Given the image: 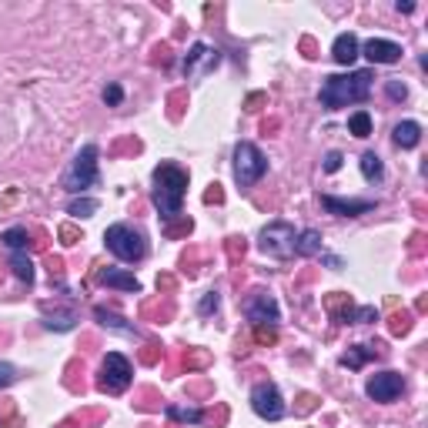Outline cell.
Masks as SVG:
<instances>
[{"label": "cell", "instance_id": "obj_1", "mask_svg": "<svg viewBox=\"0 0 428 428\" xmlns=\"http://www.w3.org/2000/svg\"><path fill=\"white\" fill-rule=\"evenodd\" d=\"M184 194H188V171L181 164H164L154 167V191H151V198H154V208L157 214L164 218V221H174L184 208Z\"/></svg>", "mask_w": 428, "mask_h": 428}, {"label": "cell", "instance_id": "obj_2", "mask_svg": "<svg viewBox=\"0 0 428 428\" xmlns=\"http://www.w3.org/2000/svg\"><path fill=\"white\" fill-rule=\"evenodd\" d=\"M371 81H375L371 71L332 74V77H325L318 97L328 111H338V107H348V104H361V101L371 94Z\"/></svg>", "mask_w": 428, "mask_h": 428}, {"label": "cell", "instance_id": "obj_3", "mask_svg": "<svg viewBox=\"0 0 428 428\" xmlns=\"http://www.w3.org/2000/svg\"><path fill=\"white\" fill-rule=\"evenodd\" d=\"M104 244L114 258H120V261H128V264L141 261L144 254H147V241H144V235L131 225H111L104 231Z\"/></svg>", "mask_w": 428, "mask_h": 428}, {"label": "cell", "instance_id": "obj_4", "mask_svg": "<svg viewBox=\"0 0 428 428\" xmlns=\"http://www.w3.org/2000/svg\"><path fill=\"white\" fill-rule=\"evenodd\" d=\"M97 178H101L97 174V144H84L67 167V174H64V188L71 194H84L87 188H94Z\"/></svg>", "mask_w": 428, "mask_h": 428}, {"label": "cell", "instance_id": "obj_5", "mask_svg": "<svg viewBox=\"0 0 428 428\" xmlns=\"http://www.w3.org/2000/svg\"><path fill=\"white\" fill-rule=\"evenodd\" d=\"M264 171H268V157L261 154V147L251 141H241L235 147V181L241 188H254L264 178Z\"/></svg>", "mask_w": 428, "mask_h": 428}, {"label": "cell", "instance_id": "obj_6", "mask_svg": "<svg viewBox=\"0 0 428 428\" xmlns=\"http://www.w3.org/2000/svg\"><path fill=\"white\" fill-rule=\"evenodd\" d=\"M295 241H298L295 225H288V221H271L268 227H261L258 248H261V254H268V258L285 261V258L295 254Z\"/></svg>", "mask_w": 428, "mask_h": 428}, {"label": "cell", "instance_id": "obj_7", "mask_svg": "<svg viewBox=\"0 0 428 428\" xmlns=\"http://www.w3.org/2000/svg\"><path fill=\"white\" fill-rule=\"evenodd\" d=\"M134 381V368L131 361L120 355V351H111V355L104 358V365H101V378H97V388L107 395H120L128 392Z\"/></svg>", "mask_w": 428, "mask_h": 428}, {"label": "cell", "instance_id": "obj_8", "mask_svg": "<svg viewBox=\"0 0 428 428\" xmlns=\"http://www.w3.org/2000/svg\"><path fill=\"white\" fill-rule=\"evenodd\" d=\"M251 408H254V415L264 418V422L285 418V398H281V392L274 388L271 381H261V385L251 388Z\"/></svg>", "mask_w": 428, "mask_h": 428}, {"label": "cell", "instance_id": "obj_9", "mask_svg": "<svg viewBox=\"0 0 428 428\" xmlns=\"http://www.w3.org/2000/svg\"><path fill=\"white\" fill-rule=\"evenodd\" d=\"M244 315H248V321L254 325V328H274L278 321H281V311H278V301H274L268 291H251L248 298H244Z\"/></svg>", "mask_w": 428, "mask_h": 428}, {"label": "cell", "instance_id": "obj_10", "mask_svg": "<svg viewBox=\"0 0 428 428\" xmlns=\"http://www.w3.org/2000/svg\"><path fill=\"white\" fill-rule=\"evenodd\" d=\"M365 392H368L371 402L388 405V402H395V398L405 392V375H398V371H378V375H371V378H368Z\"/></svg>", "mask_w": 428, "mask_h": 428}, {"label": "cell", "instance_id": "obj_11", "mask_svg": "<svg viewBox=\"0 0 428 428\" xmlns=\"http://www.w3.org/2000/svg\"><path fill=\"white\" fill-rule=\"evenodd\" d=\"M218 64H221V54L198 40V44H191L188 57L181 64V71H184V77H201V74H211Z\"/></svg>", "mask_w": 428, "mask_h": 428}, {"label": "cell", "instance_id": "obj_12", "mask_svg": "<svg viewBox=\"0 0 428 428\" xmlns=\"http://www.w3.org/2000/svg\"><path fill=\"white\" fill-rule=\"evenodd\" d=\"M321 204L328 214L338 218H358V214L375 211V198H334V194H321Z\"/></svg>", "mask_w": 428, "mask_h": 428}, {"label": "cell", "instance_id": "obj_13", "mask_svg": "<svg viewBox=\"0 0 428 428\" xmlns=\"http://www.w3.org/2000/svg\"><path fill=\"white\" fill-rule=\"evenodd\" d=\"M361 54L371 60V64H395L402 57V47L395 40H385V37H371L368 44L361 47Z\"/></svg>", "mask_w": 428, "mask_h": 428}, {"label": "cell", "instance_id": "obj_14", "mask_svg": "<svg viewBox=\"0 0 428 428\" xmlns=\"http://www.w3.org/2000/svg\"><path fill=\"white\" fill-rule=\"evenodd\" d=\"M97 281L107 288H118V291H131V295L141 291V281H137L131 271H124V268H101V271H97Z\"/></svg>", "mask_w": 428, "mask_h": 428}, {"label": "cell", "instance_id": "obj_15", "mask_svg": "<svg viewBox=\"0 0 428 428\" xmlns=\"http://www.w3.org/2000/svg\"><path fill=\"white\" fill-rule=\"evenodd\" d=\"M332 57L342 64V67H351L358 57H361V44H358L355 34H338L332 44Z\"/></svg>", "mask_w": 428, "mask_h": 428}, {"label": "cell", "instance_id": "obj_16", "mask_svg": "<svg viewBox=\"0 0 428 428\" xmlns=\"http://www.w3.org/2000/svg\"><path fill=\"white\" fill-rule=\"evenodd\" d=\"M418 141H422V124H418V120H402V124H395V144H398V147L412 151V147H418Z\"/></svg>", "mask_w": 428, "mask_h": 428}, {"label": "cell", "instance_id": "obj_17", "mask_svg": "<svg viewBox=\"0 0 428 428\" xmlns=\"http://www.w3.org/2000/svg\"><path fill=\"white\" fill-rule=\"evenodd\" d=\"M94 318L104 325V328H111V332H120V334H128V338H137V328L134 325H128V321L120 318V315H114V311H107L97 305L94 308Z\"/></svg>", "mask_w": 428, "mask_h": 428}, {"label": "cell", "instance_id": "obj_18", "mask_svg": "<svg viewBox=\"0 0 428 428\" xmlns=\"http://www.w3.org/2000/svg\"><path fill=\"white\" fill-rule=\"evenodd\" d=\"M295 254H301V258H315V254H321V231H315V227L298 231Z\"/></svg>", "mask_w": 428, "mask_h": 428}, {"label": "cell", "instance_id": "obj_19", "mask_svg": "<svg viewBox=\"0 0 428 428\" xmlns=\"http://www.w3.org/2000/svg\"><path fill=\"white\" fill-rule=\"evenodd\" d=\"M361 174H365V181H371V184H378V181L385 178V164H381V157L375 154V151H365V154H361Z\"/></svg>", "mask_w": 428, "mask_h": 428}, {"label": "cell", "instance_id": "obj_20", "mask_svg": "<svg viewBox=\"0 0 428 428\" xmlns=\"http://www.w3.org/2000/svg\"><path fill=\"white\" fill-rule=\"evenodd\" d=\"M11 268H13V274H17L24 285H34V261L27 258L24 251H13V254H11Z\"/></svg>", "mask_w": 428, "mask_h": 428}, {"label": "cell", "instance_id": "obj_21", "mask_svg": "<svg viewBox=\"0 0 428 428\" xmlns=\"http://www.w3.org/2000/svg\"><path fill=\"white\" fill-rule=\"evenodd\" d=\"M171 422H181V425H198L201 422V408H184V405H167L164 408Z\"/></svg>", "mask_w": 428, "mask_h": 428}, {"label": "cell", "instance_id": "obj_22", "mask_svg": "<svg viewBox=\"0 0 428 428\" xmlns=\"http://www.w3.org/2000/svg\"><path fill=\"white\" fill-rule=\"evenodd\" d=\"M0 244L7 251H24L30 244V235H27V227H11V231L0 235Z\"/></svg>", "mask_w": 428, "mask_h": 428}, {"label": "cell", "instance_id": "obj_23", "mask_svg": "<svg viewBox=\"0 0 428 428\" xmlns=\"http://www.w3.org/2000/svg\"><path fill=\"white\" fill-rule=\"evenodd\" d=\"M348 131L355 134V137H368L371 134V114L368 111H355V114L348 118Z\"/></svg>", "mask_w": 428, "mask_h": 428}, {"label": "cell", "instance_id": "obj_24", "mask_svg": "<svg viewBox=\"0 0 428 428\" xmlns=\"http://www.w3.org/2000/svg\"><path fill=\"white\" fill-rule=\"evenodd\" d=\"M371 355H375L371 348L355 345V348H348V355H342V365H345V368H361V365H365Z\"/></svg>", "mask_w": 428, "mask_h": 428}, {"label": "cell", "instance_id": "obj_25", "mask_svg": "<svg viewBox=\"0 0 428 428\" xmlns=\"http://www.w3.org/2000/svg\"><path fill=\"white\" fill-rule=\"evenodd\" d=\"M44 325H47L50 332H71L74 325H77V318H74L71 311H64V315H47Z\"/></svg>", "mask_w": 428, "mask_h": 428}, {"label": "cell", "instance_id": "obj_26", "mask_svg": "<svg viewBox=\"0 0 428 428\" xmlns=\"http://www.w3.org/2000/svg\"><path fill=\"white\" fill-rule=\"evenodd\" d=\"M94 211H97L94 198H77V201H71V208H67V214H71V218H91Z\"/></svg>", "mask_w": 428, "mask_h": 428}, {"label": "cell", "instance_id": "obj_27", "mask_svg": "<svg viewBox=\"0 0 428 428\" xmlns=\"http://www.w3.org/2000/svg\"><path fill=\"white\" fill-rule=\"evenodd\" d=\"M101 97H104V104H107V107H118L120 101H124V91H120V84H107L104 94H101Z\"/></svg>", "mask_w": 428, "mask_h": 428}, {"label": "cell", "instance_id": "obj_28", "mask_svg": "<svg viewBox=\"0 0 428 428\" xmlns=\"http://www.w3.org/2000/svg\"><path fill=\"white\" fill-rule=\"evenodd\" d=\"M385 91H388L392 101H405V97H408V87H405L402 81H388V84H385Z\"/></svg>", "mask_w": 428, "mask_h": 428}, {"label": "cell", "instance_id": "obj_29", "mask_svg": "<svg viewBox=\"0 0 428 428\" xmlns=\"http://www.w3.org/2000/svg\"><path fill=\"white\" fill-rule=\"evenodd\" d=\"M218 305H221V298H218V291H211V295H204V298H201L198 311H201V315H211V311H218Z\"/></svg>", "mask_w": 428, "mask_h": 428}, {"label": "cell", "instance_id": "obj_30", "mask_svg": "<svg viewBox=\"0 0 428 428\" xmlns=\"http://www.w3.org/2000/svg\"><path fill=\"white\" fill-rule=\"evenodd\" d=\"M13 381H17V368L7 365V361H0V388H7V385H13Z\"/></svg>", "mask_w": 428, "mask_h": 428}, {"label": "cell", "instance_id": "obj_31", "mask_svg": "<svg viewBox=\"0 0 428 428\" xmlns=\"http://www.w3.org/2000/svg\"><path fill=\"white\" fill-rule=\"evenodd\" d=\"M342 161H345V157H342V151H328V154H325V171H328V174L342 171Z\"/></svg>", "mask_w": 428, "mask_h": 428}, {"label": "cell", "instance_id": "obj_32", "mask_svg": "<svg viewBox=\"0 0 428 428\" xmlns=\"http://www.w3.org/2000/svg\"><path fill=\"white\" fill-rule=\"evenodd\" d=\"M371 318H378V315H375V308H358L355 311V321H361V325H365V321H371Z\"/></svg>", "mask_w": 428, "mask_h": 428}, {"label": "cell", "instance_id": "obj_33", "mask_svg": "<svg viewBox=\"0 0 428 428\" xmlns=\"http://www.w3.org/2000/svg\"><path fill=\"white\" fill-rule=\"evenodd\" d=\"M254 334H258V342H274V328H254Z\"/></svg>", "mask_w": 428, "mask_h": 428}, {"label": "cell", "instance_id": "obj_34", "mask_svg": "<svg viewBox=\"0 0 428 428\" xmlns=\"http://www.w3.org/2000/svg\"><path fill=\"white\" fill-rule=\"evenodd\" d=\"M395 7H398V13H412V11H415V4H408V0H405V4H395Z\"/></svg>", "mask_w": 428, "mask_h": 428}]
</instances>
